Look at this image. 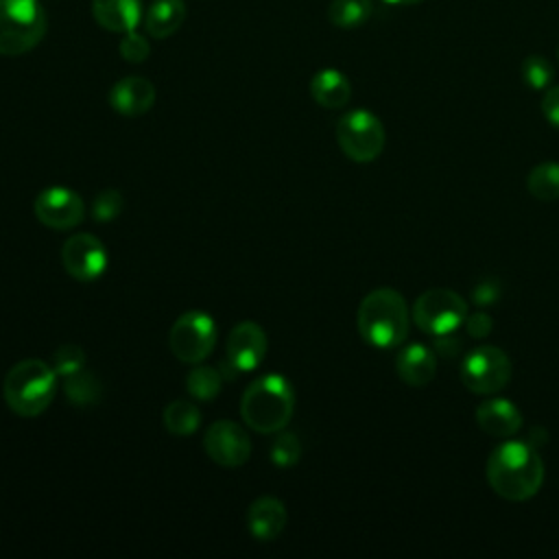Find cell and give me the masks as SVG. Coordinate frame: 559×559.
<instances>
[{"label":"cell","instance_id":"1","mask_svg":"<svg viewBox=\"0 0 559 559\" xmlns=\"http://www.w3.org/2000/svg\"><path fill=\"white\" fill-rule=\"evenodd\" d=\"M485 476L493 493L509 502H524L542 489L544 461L528 441L504 439L489 454Z\"/></svg>","mask_w":559,"mask_h":559},{"label":"cell","instance_id":"2","mask_svg":"<svg viewBox=\"0 0 559 559\" xmlns=\"http://www.w3.org/2000/svg\"><path fill=\"white\" fill-rule=\"evenodd\" d=\"M356 328L365 343L376 349L400 347L411 328V312L395 288H376L367 293L356 312Z\"/></svg>","mask_w":559,"mask_h":559},{"label":"cell","instance_id":"3","mask_svg":"<svg viewBox=\"0 0 559 559\" xmlns=\"http://www.w3.org/2000/svg\"><path fill=\"white\" fill-rule=\"evenodd\" d=\"M295 411V391L280 373L255 378L240 397V417L247 428L260 435L284 430Z\"/></svg>","mask_w":559,"mask_h":559},{"label":"cell","instance_id":"4","mask_svg":"<svg viewBox=\"0 0 559 559\" xmlns=\"http://www.w3.org/2000/svg\"><path fill=\"white\" fill-rule=\"evenodd\" d=\"M59 373L50 362L24 358L15 362L2 380V397L11 413L24 419L39 417L55 400Z\"/></svg>","mask_w":559,"mask_h":559},{"label":"cell","instance_id":"5","mask_svg":"<svg viewBox=\"0 0 559 559\" xmlns=\"http://www.w3.org/2000/svg\"><path fill=\"white\" fill-rule=\"evenodd\" d=\"M46 11L39 0H0V55L33 50L46 35Z\"/></svg>","mask_w":559,"mask_h":559},{"label":"cell","instance_id":"6","mask_svg":"<svg viewBox=\"0 0 559 559\" xmlns=\"http://www.w3.org/2000/svg\"><path fill=\"white\" fill-rule=\"evenodd\" d=\"M338 148L358 164H369L380 157L386 142V131L380 118L369 109H352L336 122Z\"/></svg>","mask_w":559,"mask_h":559},{"label":"cell","instance_id":"7","mask_svg":"<svg viewBox=\"0 0 559 559\" xmlns=\"http://www.w3.org/2000/svg\"><path fill=\"white\" fill-rule=\"evenodd\" d=\"M411 319L426 334H452L467 319V301L454 290L430 288L415 299Z\"/></svg>","mask_w":559,"mask_h":559},{"label":"cell","instance_id":"8","mask_svg":"<svg viewBox=\"0 0 559 559\" xmlns=\"http://www.w3.org/2000/svg\"><path fill=\"white\" fill-rule=\"evenodd\" d=\"M218 336V325L212 314L203 310H188L179 314L168 332V349L173 356L186 365L203 362Z\"/></svg>","mask_w":559,"mask_h":559},{"label":"cell","instance_id":"9","mask_svg":"<svg viewBox=\"0 0 559 559\" xmlns=\"http://www.w3.org/2000/svg\"><path fill=\"white\" fill-rule=\"evenodd\" d=\"M511 380V358L496 345H478L461 362V382L476 395H493Z\"/></svg>","mask_w":559,"mask_h":559},{"label":"cell","instance_id":"10","mask_svg":"<svg viewBox=\"0 0 559 559\" xmlns=\"http://www.w3.org/2000/svg\"><path fill=\"white\" fill-rule=\"evenodd\" d=\"M109 255L103 240L90 231H79L61 245V264L76 282H94L107 269Z\"/></svg>","mask_w":559,"mask_h":559},{"label":"cell","instance_id":"11","mask_svg":"<svg viewBox=\"0 0 559 559\" xmlns=\"http://www.w3.org/2000/svg\"><path fill=\"white\" fill-rule=\"evenodd\" d=\"M203 450L221 467H240L251 456V439L240 424L218 419L205 428Z\"/></svg>","mask_w":559,"mask_h":559},{"label":"cell","instance_id":"12","mask_svg":"<svg viewBox=\"0 0 559 559\" xmlns=\"http://www.w3.org/2000/svg\"><path fill=\"white\" fill-rule=\"evenodd\" d=\"M33 212L44 227L55 231L72 229L85 218L83 199L66 186L44 188L33 201Z\"/></svg>","mask_w":559,"mask_h":559},{"label":"cell","instance_id":"13","mask_svg":"<svg viewBox=\"0 0 559 559\" xmlns=\"http://www.w3.org/2000/svg\"><path fill=\"white\" fill-rule=\"evenodd\" d=\"M266 349H269V338L262 325L255 321H240L231 328L227 336L225 362L236 373H247L262 365V360L266 358Z\"/></svg>","mask_w":559,"mask_h":559},{"label":"cell","instance_id":"14","mask_svg":"<svg viewBox=\"0 0 559 559\" xmlns=\"http://www.w3.org/2000/svg\"><path fill=\"white\" fill-rule=\"evenodd\" d=\"M109 105L120 116L135 118L155 105V85L144 76H122L109 90Z\"/></svg>","mask_w":559,"mask_h":559},{"label":"cell","instance_id":"15","mask_svg":"<svg viewBox=\"0 0 559 559\" xmlns=\"http://www.w3.org/2000/svg\"><path fill=\"white\" fill-rule=\"evenodd\" d=\"M288 522V511L284 502L275 496H260L247 509L249 535L262 544L273 542L282 535Z\"/></svg>","mask_w":559,"mask_h":559},{"label":"cell","instance_id":"16","mask_svg":"<svg viewBox=\"0 0 559 559\" xmlns=\"http://www.w3.org/2000/svg\"><path fill=\"white\" fill-rule=\"evenodd\" d=\"M476 424L478 428L498 439H511L522 428V413L520 408L504 397H489L476 406Z\"/></svg>","mask_w":559,"mask_h":559},{"label":"cell","instance_id":"17","mask_svg":"<svg viewBox=\"0 0 559 559\" xmlns=\"http://www.w3.org/2000/svg\"><path fill=\"white\" fill-rule=\"evenodd\" d=\"M395 369L408 386H426L437 376V354L421 343H411L397 352Z\"/></svg>","mask_w":559,"mask_h":559},{"label":"cell","instance_id":"18","mask_svg":"<svg viewBox=\"0 0 559 559\" xmlns=\"http://www.w3.org/2000/svg\"><path fill=\"white\" fill-rule=\"evenodd\" d=\"M94 20L109 33H129L142 20L140 0H92Z\"/></svg>","mask_w":559,"mask_h":559},{"label":"cell","instance_id":"19","mask_svg":"<svg viewBox=\"0 0 559 559\" xmlns=\"http://www.w3.org/2000/svg\"><path fill=\"white\" fill-rule=\"evenodd\" d=\"M310 94L325 109H341L352 98L349 79L336 68H323L310 79Z\"/></svg>","mask_w":559,"mask_h":559},{"label":"cell","instance_id":"20","mask_svg":"<svg viewBox=\"0 0 559 559\" xmlns=\"http://www.w3.org/2000/svg\"><path fill=\"white\" fill-rule=\"evenodd\" d=\"M186 20L183 0H153L144 15V31L153 39H166L181 28Z\"/></svg>","mask_w":559,"mask_h":559},{"label":"cell","instance_id":"21","mask_svg":"<svg viewBox=\"0 0 559 559\" xmlns=\"http://www.w3.org/2000/svg\"><path fill=\"white\" fill-rule=\"evenodd\" d=\"M162 421L173 437H190L201 426V408L190 400H173L164 408Z\"/></svg>","mask_w":559,"mask_h":559},{"label":"cell","instance_id":"22","mask_svg":"<svg viewBox=\"0 0 559 559\" xmlns=\"http://www.w3.org/2000/svg\"><path fill=\"white\" fill-rule=\"evenodd\" d=\"M61 389H63L68 402L74 406H81V408L98 404L100 395H103V386H100L98 378L94 373H90L85 367L74 373L63 376Z\"/></svg>","mask_w":559,"mask_h":559},{"label":"cell","instance_id":"23","mask_svg":"<svg viewBox=\"0 0 559 559\" xmlns=\"http://www.w3.org/2000/svg\"><path fill=\"white\" fill-rule=\"evenodd\" d=\"M223 389V371L221 367L214 369L210 365L197 362L186 373V391L197 402H212Z\"/></svg>","mask_w":559,"mask_h":559},{"label":"cell","instance_id":"24","mask_svg":"<svg viewBox=\"0 0 559 559\" xmlns=\"http://www.w3.org/2000/svg\"><path fill=\"white\" fill-rule=\"evenodd\" d=\"M373 13L371 0H332L328 7V20L332 26L349 31L360 28Z\"/></svg>","mask_w":559,"mask_h":559},{"label":"cell","instance_id":"25","mask_svg":"<svg viewBox=\"0 0 559 559\" xmlns=\"http://www.w3.org/2000/svg\"><path fill=\"white\" fill-rule=\"evenodd\" d=\"M526 188L539 201L559 199V164L557 162L537 164L526 177Z\"/></svg>","mask_w":559,"mask_h":559},{"label":"cell","instance_id":"26","mask_svg":"<svg viewBox=\"0 0 559 559\" xmlns=\"http://www.w3.org/2000/svg\"><path fill=\"white\" fill-rule=\"evenodd\" d=\"M555 79V68L552 63L542 57V55H528L524 61H522V81L535 90V92H546L550 87Z\"/></svg>","mask_w":559,"mask_h":559},{"label":"cell","instance_id":"27","mask_svg":"<svg viewBox=\"0 0 559 559\" xmlns=\"http://www.w3.org/2000/svg\"><path fill=\"white\" fill-rule=\"evenodd\" d=\"M299 456H301V441L297 439V435L286 430L275 432L269 448V459L277 467H293L299 461Z\"/></svg>","mask_w":559,"mask_h":559},{"label":"cell","instance_id":"28","mask_svg":"<svg viewBox=\"0 0 559 559\" xmlns=\"http://www.w3.org/2000/svg\"><path fill=\"white\" fill-rule=\"evenodd\" d=\"M124 207V197L120 194V190L107 188L103 192H98L92 201V218L100 221V223H109L114 218L120 216Z\"/></svg>","mask_w":559,"mask_h":559},{"label":"cell","instance_id":"29","mask_svg":"<svg viewBox=\"0 0 559 559\" xmlns=\"http://www.w3.org/2000/svg\"><path fill=\"white\" fill-rule=\"evenodd\" d=\"M50 365L59 373V378H63L85 367V352L79 345H61L55 349Z\"/></svg>","mask_w":559,"mask_h":559},{"label":"cell","instance_id":"30","mask_svg":"<svg viewBox=\"0 0 559 559\" xmlns=\"http://www.w3.org/2000/svg\"><path fill=\"white\" fill-rule=\"evenodd\" d=\"M120 57L129 63H142L148 55H151V46H148V39L135 31H129L124 33V37L120 39Z\"/></svg>","mask_w":559,"mask_h":559},{"label":"cell","instance_id":"31","mask_svg":"<svg viewBox=\"0 0 559 559\" xmlns=\"http://www.w3.org/2000/svg\"><path fill=\"white\" fill-rule=\"evenodd\" d=\"M500 297L498 280H480L472 290V301L478 306H489Z\"/></svg>","mask_w":559,"mask_h":559},{"label":"cell","instance_id":"32","mask_svg":"<svg viewBox=\"0 0 559 559\" xmlns=\"http://www.w3.org/2000/svg\"><path fill=\"white\" fill-rule=\"evenodd\" d=\"M542 114H544V118L555 129H559V85L548 87L544 92V96H542Z\"/></svg>","mask_w":559,"mask_h":559},{"label":"cell","instance_id":"33","mask_svg":"<svg viewBox=\"0 0 559 559\" xmlns=\"http://www.w3.org/2000/svg\"><path fill=\"white\" fill-rule=\"evenodd\" d=\"M465 328H467V334H469L472 338H483V336H487V334L491 332L493 321H491V317L485 314V312H474V314H467Z\"/></svg>","mask_w":559,"mask_h":559},{"label":"cell","instance_id":"34","mask_svg":"<svg viewBox=\"0 0 559 559\" xmlns=\"http://www.w3.org/2000/svg\"><path fill=\"white\" fill-rule=\"evenodd\" d=\"M435 349H437V354H445V356L450 358V356H456V354H459L461 341L454 338V332H452V334H443V336H437Z\"/></svg>","mask_w":559,"mask_h":559},{"label":"cell","instance_id":"35","mask_svg":"<svg viewBox=\"0 0 559 559\" xmlns=\"http://www.w3.org/2000/svg\"><path fill=\"white\" fill-rule=\"evenodd\" d=\"M386 4H393V7H411V4H419L424 0H382Z\"/></svg>","mask_w":559,"mask_h":559},{"label":"cell","instance_id":"36","mask_svg":"<svg viewBox=\"0 0 559 559\" xmlns=\"http://www.w3.org/2000/svg\"><path fill=\"white\" fill-rule=\"evenodd\" d=\"M557 57H559V48H557Z\"/></svg>","mask_w":559,"mask_h":559}]
</instances>
